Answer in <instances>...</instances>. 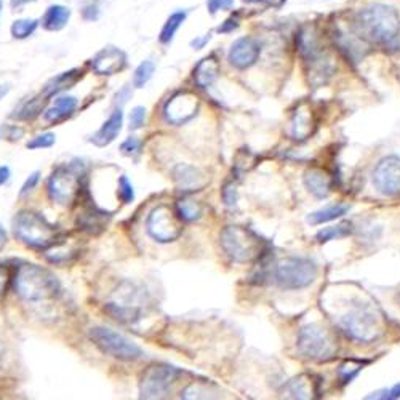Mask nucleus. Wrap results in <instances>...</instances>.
I'll use <instances>...</instances> for the list:
<instances>
[{"label":"nucleus","mask_w":400,"mask_h":400,"mask_svg":"<svg viewBox=\"0 0 400 400\" xmlns=\"http://www.w3.org/2000/svg\"><path fill=\"white\" fill-rule=\"evenodd\" d=\"M355 26L364 39L386 45L400 34V16L396 8L385 3H371L359 10Z\"/></svg>","instance_id":"obj_1"},{"label":"nucleus","mask_w":400,"mask_h":400,"mask_svg":"<svg viewBox=\"0 0 400 400\" xmlns=\"http://www.w3.org/2000/svg\"><path fill=\"white\" fill-rule=\"evenodd\" d=\"M12 281L15 293L26 303L53 299L61 292V283L57 276L37 265H21Z\"/></svg>","instance_id":"obj_2"},{"label":"nucleus","mask_w":400,"mask_h":400,"mask_svg":"<svg viewBox=\"0 0 400 400\" xmlns=\"http://www.w3.org/2000/svg\"><path fill=\"white\" fill-rule=\"evenodd\" d=\"M12 226L15 237L31 249L48 250L59 240L57 226L40 213L21 210L15 215Z\"/></svg>","instance_id":"obj_3"},{"label":"nucleus","mask_w":400,"mask_h":400,"mask_svg":"<svg viewBox=\"0 0 400 400\" xmlns=\"http://www.w3.org/2000/svg\"><path fill=\"white\" fill-rule=\"evenodd\" d=\"M221 249L234 262H253L265 251V240L244 226H226L220 235Z\"/></svg>","instance_id":"obj_4"},{"label":"nucleus","mask_w":400,"mask_h":400,"mask_svg":"<svg viewBox=\"0 0 400 400\" xmlns=\"http://www.w3.org/2000/svg\"><path fill=\"white\" fill-rule=\"evenodd\" d=\"M338 325L349 338L359 343H371L381 335V319L370 306H355L338 319Z\"/></svg>","instance_id":"obj_5"},{"label":"nucleus","mask_w":400,"mask_h":400,"mask_svg":"<svg viewBox=\"0 0 400 400\" xmlns=\"http://www.w3.org/2000/svg\"><path fill=\"white\" fill-rule=\"evenodd\" d=\"M82 175L84 170L77 162L66 163L54 170L47 183L48 195L54 204L69 207L77 200L82 188Z\"/></svg>","instance_id":"obj_6"},{"label":"nucleus","mask_w":400,"mask_h":400,"mask_svg":"<svg viewBox=\"0 0 400 400\" xmlns=\"http://www.w3.org/2000/svg\"><path fill=\"white\" fill-rule=\"evenodd\" d=\"M317 272L319 271L314 261L290 256L277 262L272 271V279L283 290H301L316 281Z\"/></svg>","instance_id":"obj_7"},{"label":"nucleus","mask_w":400,"mask_h":400,"mask_svg":"<svg viewBox=\"0 0 400 400\" xmlns=\"http://www.w3.org/2000/svg\"><path fill=\"white\" fill-rule=\"evenodd\" d=\"M89 336L93 341V344L101 350L103 354L111 355V357L122 360V362H135L140 360L145 353L142 349L130 341L127 336H124L122 333H119L112 328L108 327H93L90 328Z\"/></svg>","instance_id":"obj_8"},{"label":"nucleus","mask_w":400,"mask_h":400,"mask_svg":"<svg viewBox=\"0 0 400 400\" xmlns=\"http://www.w3.org/2000/svg\"><path fill=\"white\" fill-rule=\"evenodd\" d=\"M297 348L301 357L314 360V362H327L336 355V343L325 328L317 323L304 325L298 333Z\"/></svg>","instance_id":"obj_9"},{"label":"nucleus","mask_w":400,"mask_h":400,"mask_svg":"<svg viewBox=\"0 0 400 400\" xmlns=\"http://www.w3.org/2000/svg\"><path fill=\"white\" fill-rule=\"evenodd\" d=\"M146 231L158 244L175 242L183 232V220L177 210L168 205H158L147 216Z\"/></svg>","instance_id":"obj_10"},{"label":"nucleus","mask_w":400,"mask_h":400,"mask_svg":"<svg viewBox=\"0 0 400 400\" xmlns=\"http://www.w3.org/2000/svg\"><path fill=\"white\" fill-rule=\"evenodd\" d=\"M181 371L168 364H156L147 369L140 381L141 399H162L172 389Z\"/></svg>","instance_id":"obj_11"},{"label":"nucleus","mask_w":400,"mask_h":400,"mask_svg":"<svg viewBox=\"0 0 400 400\" xmlns=\"http://www.w3.org/2000/svg\"><path fill=\"white\" fill-rule=\"evenodd\" d=\"M200 101L193 91L181 90L177 91L167 100L165 106H163V117H165L170 125H184L189 122L191 119L195 117L197 111H199Z\"/></svg>","instance_id":"obj_12"},{"label":"nucleus","mask_w":400,"mask_h":400,"mask_svg":"<svg viewBox=\"0 0 400 400\" xmlns=\"http://www.w3.org/2000/svg\"><path fill=\"white\" fill-rule=\"evenodd\" d=\"M373 186L383 195L400 194V157H385L373 170Z\"/></svg>","instance_id":"obj_13"},{"label":"nucleus","mask_w":400,"mask_h":400,"mask_svg":"<svg viewBox=\"0 0 400 400\" xmlns=\"http://www.w3.org/2000/svg\"><path fill=\"white\" fill-rule=\"evenodd\" d=\"M90 69L98 75H116L128 66V57L122 48L108 45L93 54Z\"/></svg>","instance_id":"obj_14"},{"label":"nucleus","mask_w":400,"mask_h":400,"mask_svg":"<svg viewBox=\"0 0 400 400\" xmlns=\"http://www.w3.org/2000/svg\"><path fill=\"white\" fill-rule=\"evenodd\" d=\"M261 54L260 42L251 36H242L232 42L228 52V61L235 69H249L256 64Z\"/></svg>","instance_id":"obj_15"},{"label":"nucleus","mask_w":400,"mask_h":400,"mask_svg":"<svg viewBox=\"0 0 400 400\" xmlns=\"http://www.w3.org/2000/svg\"><path fill=\"white\" fill-rule=\"evenodd\" d=\"M172 177L177 189L184 194L205 189L210 183V178L200 168L189 165V163H177L172 170Z\"/></svg>","instance_id":"obj_16"},{"label":"nucleus","mask_w":400,"mask_h":400,"mask_svg":"<svg viewBox=\"0 0 400 400\" xmlns=\"http://www.w3.org/2000/svg\"><path fill=\"white\" fill-rule=\"evenodd\" d=\"M73 10L64 3H50L40 16V27L47 32H59L68 27Z\"/></svg>","instance_id":"obj_17"},{"label":"nucleus","mask_w":400,"mask_h":400,"mask_svg":"<svg viewBox=\"0 0 400 400\" xmlns=\"http://www.w3.org/2000/svg\"><path fill=\"white\" fill-rule=\"evenodd\" d=\"M220 59L216 58L215 53L204 57L193 69L194 84L199 87V89H208V87H212L218 80V77H220Z\"/></svg>","instance_id":"obj_18"},{"label":"nucleus","mask_w":400,"mask_h":400,"mask_svg":"<svg viewBox=\"0 0 400 400\" xmlns=\"http://www.w3.org/2000/svg\"><path fill=\"white\" fill-rule=\"evenodd\" d=\"M84 77V71L79 68H73L69 71H64V73L54 75L50 80L47 82L45 87L42 90V96L50 100V98L61 95L63 91H68L69 89H73L79 84V82Z\"/></svg>","instance_id":"obj_19"},{"label":"nucleus","mask_w":400,"mask_h":400,"mask_svg":"<svg viewBox=\"0 0 400 400\" xmlns=\"http://www.w3.org/2000/svg\"><path fill=\"white\" fill-rule=\"evenodd\" d=\"M122 125H124L122 108H116L106 122L101 125L100 130L91 136L90 141L98 147H106L111 145L112 141H116L119 133L122 131Z\"/></svg>","instance_id":"obj_20"},{"label":"nucleus","mask_w":400,"mask_h":400,"mask_svg":"<svg viewBox=\"0 0 400 400\" xmlns=\"http://www.w3.org/2000/svg\"><path fill=\"white\" fill-rule=\"evenodd\" d=\"M79 106V100L73 95H58L53 104L43 112V119L50 124H59L69 119Z\"/></svg>","instance_id":"obj_21"},{"label":"nucleus","mask_w":400,"mask_h":400,"mask_svg":"<svg viewBox=\"0 0 400 400\" xmlns=\"http://www.w3.org/2000/svg\"><path fill=\"white\" fill-rule=\"evenodd\" d=\"M188 16H189L188 8H177L175 12H172L167 16V20L163 21V24L157 36V40L162 47L172 45L175 37H177L178 34V31L184 26L186 20H188Z\"/></svg>","instance_id":"obj_22"},{"label":"nucleus","mask_w":400,"mask_h":400,"mask_svg":"<svg viewBox=\"0 0 400 400\" xmlns=\"http://www.w3.org/2000/svg\"><path fill=\"white\" fill-rule=\"evenodd\" d=\"M304 184L317 199H325L332 193V179L320 168H311L304 173Z\"/></svg>","instance_id":"obj_23"},{"label":"nucleus","mask_w":400,"mask_h":400,"mask_svg":"<svg viewBox=\"0 0 400 400\" xmlns=\"http://www.w3.org/2000/svg\"><path fill=\"white\" fill-rule=\"evenodd\" d=\"M106 212L100 210L96 207H89L87 210L79 216V224L82 229L89 232H100L101 229L106 226Z\"/></svg>","instance_id":"obj_24"},{"label":"nucleus","mask_w":400,"mask_h":400,"mask_svg":"<svg viewBox=\"0 0 400 400\" xmlns=\"http://www.w3.org/2000/svg\"><path fill=\"white\" fill-rule=\"evenodd\" d=\"M40 27L39 18H16L10 24V36L15 40H27L36 34Z\"/></svg>","instance_id":"obj_25"},{"label":"nucleus","mask_w":400,"mask_h":400,"mask_svg":"<svg viewBox=\"0 0 400 400\" xmlns=\"http://www.w3.org/2000/svg\"><path fill=\"white\" fill-rule=\"evenodd\" d=\"M349 212V207L341 205V204H333L327 205L317 210L314 213H311L308 216V223L312 226H317V224H323L333 220H338V218H343Z\"/></svg>","instance_id":"obj_26"},{"label":"nucleus","mask_w":400,"mask_h":400,"mask_svg":"<svg viewBox=\"0 0 400 400\" xmlns=\"http://www.w3.org/2000/svg\"><path fill=\"white\" fill-rule=\"evenodd\" d=\"M178 213V216L186 223H194L199 221L202 218V213H204V208H202L200 202H197L191 197H183L177 202V208H175Z\"/></svg>","instance_id":"obj_27"},{"label":"nucleus","mask_w":400,"mask_h":400,"mask_svg":"<svg viewBox=\"0 0 400 400\" xmlns=\"http://www.w3.org/2000/svg\"><path fill=\"white\" fill-rule=\"evenodd\" d=\"M285 396L290 399H311L312 387L311 380L308 376H298L295 380L288 381V385L283 387Z\"/></svg>","instance_id":"obj_28"},{"label":"nucleus","mask_w":400,"mask_h":400,"mask_svg":"<svg viewBox=\"0 0 400 400\" xmlns=\"http://www.w3.org/2000/svg\"><path fill=\"white\" fill-rule=\"evenodd\" d=\"M156 74V63L152 59H145L138 66H136L135 73H133V84L135 89H145V87L149 84V80L154 77Z\"/></svg>","instance_id":"obj_29"},{"label":"nucleus","mask_w":400,"mask_h":400,"mask_svg":"<svg viewBox=\"0 0 400 400\" xmlns=\"http://www.w3.org/2000/svg\"><path fill=\"white\" fill-rule=\"evenodd\" d=\"M103 2L104 0H82L79 5L80 18L85 23H96L103 16Z\"/></svg>","instance_id":"obj_30"},{"label":"nucleus","mask_w":400,"mask_h":400,"mask_svg":"<svg viewBox=\"0 0 400 400\" xmlns=\"http://www.w3.org/2000/svg\"><path fill=\"white\" fill-rule=\"evenodd\" d=\"M45 101H47V98H43L42 95L39 98L27 100L26 103L21 104V108L18 109V114H15L13 117L20 119V120H32L43 111V104H45Z\"/></svg>","instance_id":"obj_31"},{"label":"nucleus","mask_w":400,"mask_h":400,"mask_svg":"<svg viewBox=\"0 0 400 400\" xmlns=\"http://www.w3.org/2000/svg\"><path fill=\"white\" fill-rule=\"evenodd\" d=\"M350 232H353V224H350V223H341V224H336V226L322 229V231L317 232L316 239L319 240L320 244H325V242H330V240L348 237Z\"/></svg>","instance_id":"obj_32"},{"label":"nucleus","mask_w":400,"mask_h":400,"mask_svg":"<svg viewBox=\"0 0 400 400\" xmlns=\"http://www.w3.org/2000/svg\"><path fill=\"white\" fill-rule=\"evenodd\" d=\"M311 116L309 114H304V112H297L293 117V122H292V135L295 140H304L306 136L311 133Z\"/></svg>","instance_id":"obj_33"},{"label":"nucleus","mask_w":400,"mask_h":400,"mask_svg":"<svg viewBox=\"0 0 400 400\" xmlns=\"http://www.w3.org/2000/svg\"><path fill=\"white\" fill-rule=\"evenodd\" d=\"M366 362H360V360H348L346 364H343L339 366L338 370V376H339V381H341L343 386L349 385L350 381L354 380L355 376L359 375V371L364 369V365Z\"/></svg>","instance_id":"obj_34"},{"label":"nucleus","mask_w":400,"mask_h":400,"mask_svg":"<svg viewBox=\"0 0 400 400\" xmlns=\"http://www.w3.org/2000/svg\"><path fill=\"white\" fill-rule=\"evenodd\" d=\"M54 142H57V136L52 131H47V133L37 135L34 138H31V141H27L26 147L27 149H48L52 147Z\"/></svg>","instance_id":"obj_35"},{"label":"nucleus","mask_w":400,"mask_h":400,"mask_svg":"<svg viewBox=\"0 0 400 400\" xmlns=\"http://www.w3.org/2000/svg\"><path fill=\"white\" fill-rule=\"evenodd\" d=\"M117 195L119 199L122 200V204H131V202L135 200L133 184H131L130 179L124 177V175L117 181Z\"/></svg>","instance_id":"obj_36"},{"label":"nucleus","mask_w":400,"mask_h":400,"mask_svg":"<svg viewBox=\"0 0 400 400\" xmlns=\"http://www.w3.org/2000/svg\"><path fill=\"white\" fill-rule=\"evenodd\" d=\"M235 0H207V12L210 16H216L221 12H229L234 7Z\"/></svg>","instance_id":"obj_37"},{"label":"nucleus","mask_w":400,"mask_h":400,"mask_svg":"<svg viewBox=\"0 0 400 400\" xmlns=\"http://www.w3.org/2000/svg\"><path fill=\"white\" fill-rule=\"evenodd\" d=\"M239 27H240L239 15L232 13L231 16H229V18H226L223 21V23H220L215 27V32L216 34H232V32L237 31Z\"/></svg>","instance_id":"obj_38"},{"label":"nucleus","mask_w":400,"mask_h":400,"mask_svg":"<svg viewBox=\"0 0 400 400\" xmlns=\"http://www.w3.org/2000/svg\"><path fill=\"white\" fill-rule=\"evenodd\" d=\"M141 146H142V142L136 138V136H130V138H127L122 142V145H120V152L128 157L140 156Z\"/></svg>","instance_id":"obj_39"},{"label":"nucleus","mask_w":400,"mask_h":400,"mask_svg":"<svg viewBox=\"0 0 400 400\" xmlns=\"http://www.w3.org/2000/svg\"><path fill=\"white\" fill-rule=\"evenodd\" d=\"M146 122V108L136 106L130 112V130H140Z\"/></svg>","instance_id":"obj_40"},{"label":"nucleus","mask_w":400,"mask_h":400,"mask_svg":"<svg viewBox=\"0 0 400 400\" xmlns=\"http://www.w3.org/2000/svg\"><path fill=\"white\" fill-rule=\"evenodd\" d=\"M223 200L226 205H235V202H237V188H235L234 183L224 184Z\"/></svg>","instance_id":"obj_41"},{"label":"nucleus","mask_w":400,"mask_h":400,"mask_svg":"<svg viewBox=\"0 0 400 400\" xmlns=\"http://www.w3.org/2000/svg\"><path fill=\"white\" fill-rule=\"evenodd\" d=\"M212 32H205V34H200V36H195L193 40L189 42V47L193 48V50H204V48L210 43L212 40Z\"/></svg>","instance_id":"obj_42"},{"label":"nucleus","mask_w":400,"mask_h":400,"mask_svg":"<svg viewBox=\"0 0 400 400\" xmlns=\"http://www.w3.org/2000/svg\"><path fill=\"white\" fill-rule=\"evenodd\" d=\"M39 179H40V172H34V173H31L29 175V178H27L24 181V184H23V188H21V195H24L27 193H31L32 189L36 188L37 184H39Z\"/></svg>","instance_id":"obj_43"},{"label":"nucleus","mask_w":400,"mask_h":400,"mask_svg":"<svg viewBox=\"0 0 400 400\" xmlns=\"http://www.w3.org/2000/svg\"><path fill=\"white\" fill-rule=\"evenodd\" d=\"M37 2H39V0H10L8 7L12 12H23L26 7H29V5Z\"/></svg>","instance_id":"obj_44"},{"label":"nucleus","mask_w":400,"mask_h":400,"mask_svg":"<svg viewBox=\"0 0 400 400\" xmlns=\"http://www.w3.org/2000/svg\"><path fill=\"white\" fill-rule=\"evenodd\" d=\"M400 397V383L394 387L389 389V391H385V394H376V396H369L366 399H399Z\"/></svg>","instance_id":"obj_45"},{"label":"nucleus","mask_w":400,"mask_h":400,"mask_svg":"<svg viewBox=\"0 0 400 400\" xmlns=\"http://www.w3.org/2000/svg\"><path fill=\"white\" fill-rule=\"evenodd\" d=\"M130 96H131V90H130V87H128V85H125L124 89L120 90V91L117 93V95H116V101H114V103H116V106H117V108H122L124 104L128 101V98H130Z\"/></svg>","instance_id":"obj_46"},{"label":"nucleus","mask_w":400,"mask_h":400,"mask_svg":"<svg viewBox=\"0 0 400 400\" xmlns=\"http://www.w3.org/2000/svg\"><path fill=\"white\" fill-rule=\"evenodd\" d=\"M10 282V272L7 266H0V297L5 293V288Z\"/></svg>","instance_id":"obj_47"},{"label":"nucleus","mask_w":400,"mask_h":400,"mask_svg":"<svg viewBox=\"0 0 400 400\" xmlns=\"http://www.w3.org/2000/svg\"><path fill=\"white\" fill-rule=\"evenodd\" d=\"M10 177H12V173H10V168L5 167V165L0 167V186H3L5 183H7Z\"/></svg>","instance_id":"obj_48"},{"label":"nucleus","mask_w":400,"mask_h":400,"mask_svg":"<svg viewBox=\"0 0 400 400\" xmlns=\"http://www.w3.org/2000/svg\"><path fill=\"white\" fill-rule=\"evenodd\" d=\"M5 244H7V231H5L2 224H0V250L3 249Z\"/></svg>","instance_id":"obj_49"},{"label":"nucleus","mask_w":400,"mask_h":400,"mask_svg":"<svg viewBox=\"0 0 400 400\" xmlns=\"http://www.w3.org/2000/svg\"><path fill=\"white\" fill-rule=\"evenodd\" d=\"M8 93H10V85H8V84L0 85V100H3V98L7 96Z\"/></svg>","instance_id":"obj_50"},{"label":"nucleus","mask_w":400,"mask_h":400,"mask_svg":"<svg viewBox=\"0 0 400 400\" xmlns=\"http://www.w3.org/2000/svg\"><path fill=\"white\" fill-rule=\"evenodd\" d=\"M244 3H262L266 2V0H242Z\"/></svg>","instance_id":"obj_51"},{"label":"nucleus","mask_w":400,"mask_h":400,"mask_svg":"<svg viewBox=\"0 0 400 400\" xmlns=\"http://www.w3.org/2000/svg\"><path fill=\"white\" fill-rule=\"evenodd\" d=\"M3 5H5V0H0V21H2V13H3Z\"/></svg>","instance_id":"obj_52"},{"label":"nucleus","mask_w":400,"mask_h":400,"mask_svg":"<svg viewBox=\"0 0 400 400\" xmlns=\"http://www.w3.org/2000/svg\"><path fill=\"white\" fill-rule=\"evenodd\" d=\"M399 301H400V295H399Z\"/></svg>","instance_id":"obj_53"}]
</instances>
